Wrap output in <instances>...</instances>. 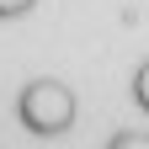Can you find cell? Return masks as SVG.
<instances>
[{"mask_svg": "<svg viewBox=\"0 0 149 149\" xmlns=\"http://www.w3.org/2000/svg\"><path fill=\"white\" fill-rule=\"evenodd\" d=\"M107 149H149V128H117L107 139Z\"/></svg>", "mask_w": 149, "mask_h": 149, "instance_id": "obj_1", "label": "cell"}, {"mask_svg": "<svg viewBox=\"0 0 149 149\" xmlns=\"http://www.w3.org/2000/svg\"><path fill=\"white\" fill-rule=\"evenodd\" d=\"M133 101L144 107V117H149V59H144V64L133 69Z\"/></svg>", "mask_w": 149, "mask_h": 149, "instance_id": "obj_2", "label": "cell"}, {"mask_svg": "<svg viewBox=\"0 0 149 149\" xmlns=\"http://www.w3.org/2000/svg\"><path fill=\"white\" fill-rule=\"evenodd\" d=\"M37 0H0V22H16V16H32Z\"/></svg>", "mask_w": 149, "mask_h": 149, "instance_id": "obj_3", "label": "cell"}]
</instances>
